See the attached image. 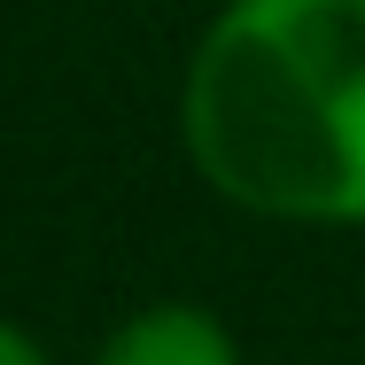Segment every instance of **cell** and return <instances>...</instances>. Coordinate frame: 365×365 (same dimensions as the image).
<instances>
[{
  "label": "cell",
  "mask_w": 365,
  "mask_h": 365,
  "mask_svg": "<svg viewBox=\"0 0 365 365\" xmlns=\"http://www.w3.org/2000/svg\"><path fill=\"white\" fill-rule=\"evenodd\" d=\"M179 125L225 202L365 225V0H233L187 63Z\"/></svg>",
  "instance_id": "obj_1"
},
{
  "label": "cell",
  "mask_w": 365,
  "mask_h": 365,
  "mask_svg": "<svg viewBox=\"0 0 365 365\" xmlns=\"http://www.w3.org/2000/svg\"><path fill=\"white\" fill-rule=\"evenodd\" d=\"M93 365H241V350L202 303H140Z\"/></svg>",
  "instance_id": "obj_2"
},
{
  "label": "cell",
  "mask_w": 365,
  "mask_h": 365,
  "mask_svg": "<svg viewBox=\"0 0 365 365\" xmlns=\"http://www.w3.org/2000/svg\"><path fill=\"white\" fill-rule=\"evenodd\" d=\"M0 365H55V358H47L24 327H8V319H0Z\"/></svg>",
  "instance_id": "obj_3"
}]
</instances>
